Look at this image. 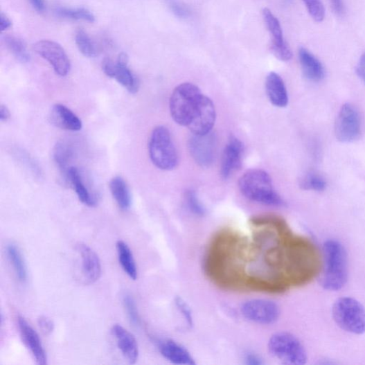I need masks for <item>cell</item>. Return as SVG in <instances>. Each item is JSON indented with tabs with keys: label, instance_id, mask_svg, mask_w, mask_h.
Listing matches in <instances>:
<instances>
[{
	"label": "cell",
	"instance_id": "obj_16",
	"mask_svg": "<svg viewBox=\"0 0 365 365\" xmlns=\"http://www.w3.org/2000/svg\"><path fill=\"white\" fill-rule=\"evenodd\" d=\"M112 334L121 354L131 364H135L139 358V351L137 340L134 335L121 325H114Z\"/></svg>",
	"mask_w": 365,
	"mask_h": 365
},
{
	"label": "cell",
	"instance_id": "obj_30",
	"mask_svg": "<svg viewBox=\"0 0 365 365\" xmlns=\"http://www.w3.org/2000/svg\"><path fill=\"white\" fill-rule=\"evenodd\" d=\"M326 186L324 178L313 172L307 174L300 180V186L303 190L323 191L326 188Z\"/></svg>",
	"mask_w": 365,
	"mask_h": 365
},
{
	"label": "cell",
	"instance_id": "obj_33",
	"mask_svg": "<svg viewBox=\"0 0 365 365\" xmlns=\"http://www.w3.org/2000/svg\"><path fill=\"white\" fill-rule=\"evenodd\" d=\"M123 304L131 323L139 327L141 325V319L134 298L130 294H126L123 298Z\"/></svg>",
	"mask_w": 365,
	"mask_h": 365
},
{
	"label": "cell",
	"instance_id": "obj_21",
	"mask_svg": "<svg viewBox=\"0 0 365 365\" xmlns=\"http://www.w3.org/2000/svg\"><path fill=\"white\" fill-rule=\"evenodd\" d=\"M299 55L303 75L307 80L319 82L325 78V68L319 59L304 47L300 48Z\"/></svg>",
	"mask_w": 365,
	"mask_h": 365
},
{
	"label": "cell",
	"instance_id": "obj_25",
	"mask_svg": "<svg viewBox=\"0 0 365 365\" xmlns=\"http://www.w3.org/2000/svg\"><path fill=\"white\" fill-rule=\"evenodd\" d=\"M116 246L121 267L132 280L136 281L138 278V270L131 249L127 243L123 240L117 241Z\"/></svg>",
	"mask_w": 365,
	"mask_h": 365
},
{
	"label": "cell",
	"instance_id": "obj_17",
	"mask_svg": "<svg viewBox=\"0 0 365 365\" xmlns=\"http://www.w3.org/2000/svg\"><path fill=\"white\" fill-rule=\"evenodd\" d=\"M129 57L127 53L119 54L116 62H115L112 73V79L124 87L130 93L136 94L140 88L139 78L134 74L128 67Z\"/></svg>",
	"mask_w": 365,
	"mask_h": 365
},
{
	"label": "cell",
	"instance_id": "obj_13",
	"mask_svg": "<svg viewBox=\"0 0 365 365\" xmlns=\"http://www.w3.org/2000/svg\"><path fill=\"white\" fill-rule=\"evenodd\" d=\"M17 323L22 341L30 350L37 364L46 365L47 355L38 333L21 315L17 316Z\"/></svg>",
	"mask_w": 365,
	"mask_h": 365
},
{
	"label": "cell",
	"instance_id": "obj_37",
	"mask_svg": "<svg viewBox=\"0 0 365 365\" xmlns=\"http://www.w3.org/2000/svg\"><path fill=\"white\" fill-rule=\"evenodd\" d=\"M245 363L248 365H262L263 359L257 354L249 352L244 356Z\"/></svg>",
	"mask_w": 365,
	"mask_h": 365
},
{
	"label": "cell",
	"instance_id": "obj_19",
	"mask_svg": "<svg viewBox=\"0 0 365 365\" xmlns=\"http://www.w3.org/2000/svg\"><path fill=\"white\" fill-rule=\"evenodd\" d=\"M50 118L52 124L62 130L79 132L82 129L81 119L63 105L57 104L54 105Z\"/></svg>",
	"mask_w": 365,
	"mask_h": 365
},
{
	"label": "cell",
	"instance_id": "obj_23",
	"mask_svg": "<svg viewBox=\"0 0 365 365\" xmlns=\"http://www.w3.org/2000/svg\"><path fill=\"white\" fill-rule=\"evenodd\" d=\"M109 188L116 204L121 211H128L132 206L130 189L123 178L116 177L109 183Z\"/></svg>",
	"mask_w": 365,
	"mask_h": 365
},
{
	"label": "cell",
	"instance_id": "obj_39",
	"mask_svg": "<svg viewBox=\"0 0 365 365\" xmlns=\"http://www.w3.org/2000/svg\"><path fill=\"white\" fill-rule=\"evenodd\" d=\"M12 26L10 19L3 13L0 15V32L3 33L10 29Z\"/></svg>",
	"mask_w": 365,
	"mask_h": 365
},
{
	"label": "cell",
	"instance_id": "obj_32",
	"mask_svg": "<svg viewBox=\"0 0 365 365\" xmlns=\"http://www.w3.org/2000/svg\"><path fill=\"white\" fill-rule=\"evenodd\" d=\"M310 15L315 21L321 22L326 17V10L322 0H303Z\"/></svg>",
	"mask_w": 365,
	"mask_h": 365
},
{
	"label": "cell",
	"instance_id": "obj_4",
	"mask_svg": "<svg viewBox=\"0 0 365 365\" xmlns=\"http://www.w3.org/2000/svg\"><path fill=\"white\" fill-rule=\"evenodd\" d=\"M149 154L153 164L163 171H172L179 163V155L171 133L163 127H157L149 142Z\"/></svg>",
	"mask_w": 365,
	"mask_h": 365
},
{
	"label": "cell",
	"instance_id": "obj_22",
	"mask_svg": "<svg viewBox=\"0 0 365 365\" xmlns=\"http://www.w3.org/2000/svg\"><path fill=\"white\" fill-rule=\"evenodd\" d=\"M67 181L74 188L79 200L88 207H94L97 204L96 198L91 193L85 185L80 170L71 166L67 173Z\"/></svg>",
	"mask_w": 365,
	"mask_h": 365
},
{
	"label": "cell",
	"instance_id": "obj_2",
	"mask_svg": "<svg viewBox=\"0 0 365 365\" xmlns=\"http://www.w3.org/2000/svg\"><path fill=\"white\" fill-rule=\"evenodd\" d=\"M325 269L321 285L327 290L337 291L347 283L348 277V255L339 241L328 240L324 244Z\"/></svg>",
	"mask_w": 365,
	"mask_h": 365
},
{
	"label": "cell",
	"instance_id": "obj_5",
	"mask_svg": "<svg viewBox=\"0 0 365 365\" xmlns=\"http://www.w3.org/2000/svg\"><path fill=\"white\" fill-rule=\"evenodd\" d=\"M269 353L282 364L303 365L307 363L306 350L294 335L278 332L272 335L267 343Z\"/></svg>",
	"mask_w": 365,
	"mask_h": 365
},
{
	"label": "cell",
	"instance_id": "obj_14",
	"mask_svg": "<svg viewBox=\"0 0 365 365\" xmlns=\"http://www.w3.org/2000/svg\"><path fill=\"white\" fill-rule=\"evenodd\" d=\"M244 147L241 141L231 136L224 149L221 165V175L224 179H228L242 166Z\"/></svg>",
	"mask_w": 365,
	"mask_h": 365
},
{
	"label": "cell",
	"instance_id": "obj_18",
	"mask_svg": "<svg viewBox=\"0 0 365 365\" xmlns=\"http://www.w3.org/2000/svg\"><path fill=\"white\" fill-rule=\"evenodd\" d=\"M78 251L82 260V271L85 281L92 284L98 281L102 275V264L100 257L89 247L78 246Z\"/></svg>",
	"mask_w": 365,
	"mask_h": 365
},
{
	"label": "cell",
	"instance_id": "obj_20",
	"mask_svg": "<svg viewBox=\"0 0 365 365\" xmlns=\"http://www.w3.org/2000/svg\"><path fill=\"white\" fill-rule=\"evenodd\" d=\"M265 91L271 103L275 107H285L289 102L286 86L281 77L276 72H271L265 81Z\"/></svg>",
	"mask_w": 365,
	"mask_h": 365
},
{
	"label": "cell",
	"instance_id": "obj_36",
	"mask_svg": "<svg viewBox=\"0 0 365 365\" xmlns=\"http://www.w3.org/2000/svg\"><path fill=\"white\" fill-rule=\"evenodd\" d=\"M38 326L41 329L42 332L45 335L51 334L55 328L54 323L50 319L45 317V316H41L38 319Z\"/></svg>",
	"mask_w": 365,
	"mask_h": 365
},
{
	"label": "cell",
	"instance_id": "obj_10",
	"mask_svg": "<svg viewBox=\"0 0 365 365\" xmlns=\"http://www.w3.org/2000/svg\"><path fill=\"white\" fill-rule=\"evenodd\" d=\"M188 150L195 162L202 168H208L216 156L217 138L212 132L202 135L193 134L188 141Z\"/></svg>",
	"mask_w": 365,
	"mask_h": 365
},
{
	"label": "cell",
	"instance_id": "obj_27",
	"mask_svg": "<svg viewBox=\"0 0 365 365\" xmlns=\"http://www.w3.org/2000/svg\"><path fill=\"white\" fill-rule=\"evenodd\" d=\"M6 46L15 58L21 63H28L31 57L28 50L27 44L22 39L8 35L4 38Z\"/></svg>",
	"mask_w": 365,
	"mask_h": 365
},
{
	"label": "cell",
	"instance_id": "obj_41",
	"mask_svg": "<svg viewBox=\"0 0 365 365\" xmlns=\"http://www.w3.org/2000/svg\"><path fill=\"white\" fill-rule=\"evenodd\" d=\"M33 8L39 13H43L46 10L44 0H29Z\"/></svg>",
	"mask_w": 365,
	"mask_h": 365
},
{
	"label": "cell",
	"instance_id": "obj_3",
	"mask_svg": "<svg viewBox=\"0 0 365 365\" xmlns=\"http://www.w3.org/2000/svg\"><path fill=\"white\" fill-rule=\"evenodd\" d=\"M204 94L192 83H183L177 87L170 98L169 109L177 124L188 127L197 113Z\"/></svg>",
	"mask_w": 365,
	"mask_h": 365
},
{
	"label": "cell",
	"instance_id": "obj_43",
	"mask_svg": "<svg viewBox=\"0 0 365 365\" xmlns=\"http://www.w3.org/2000/svg\"><path fill=\"white\" fill-rule=\"evenodd\" d=\"M286 1H290V0H286Z\"/></svg>",
	"mask_w": 365,
	"mask_h": 365
},
{
	"label": "cell",
	"instance_id": "obj_28",
	"mask_svg": "<svg viewBox=\"0 0 365 365\" xmlns=\"http://www.w3.org/2000/svg\"><path fill=\"white\" fill-rule=\"evenodd\" d=\"M55 12L60 18L94 22L95 17L89 10L83 8H69L60 7L55 9Z\"/></svg>",
	"mask_w": 365,
	"mask_h": 365
},
{
	"label": "cell",
	"instance_id": "obj_40",
	"mask_svg": "<svg viewBox=\"0 0 365 365\" xmlns=\"http://www.w3.org/2000/svg\"><path fill=\"white\" fill-rule=\"evenodd\" d=\"M335 12L338 15H342L344 12V4L343 0H330Z\"/></svg>",
	"mask_w": 365,
	"mask_h": 365
},
{
	"label": "cell",
	"instance_id": "obj_35",
	"mask_svg": "<svg viewBox=\"0 0 365 365\" xmlns=\"http://www.w3.org/2000/svg\"><path fill=\"white\" fill-rule=\"evenodd\" d=\"M169 7L172 12L179 18L185 19L190 16V12L188 8L178 2H170Z\"/></svg>",
	"mask_w": 365,
	"mask_h": 365
},
{
	"label": "cell",
	"instance_id": "obj_34",
	"mask_svg": "<svg viewBox=\"0 0 365 365\" xmlns=\"http://www.w3.org/2000/svg\"><path fill=\"white\" fill-rule=\"evenodd\" d=\"M175 305L188 326L192 328L194 324L193 316L188 304L182 298L177 297L175 299Z\"/></svg>",
	"mask_w": 365,
	"mask_h": 365
},
{
	"label": "cell",
	"instance_id": "obj_11",
	"mask_svg": "<svg viewBox=\"0 0 365 365\" xmlns=\"http://www.w3.org/2000/svg\"><path fill=\"white\" fill-rule=\"evenodd\" d=\"M262 17L267 30L272 36L271 43L272 53L281 61H290L293 57V53L283 37L279 20L269 8L263 9Z\"/></svg>",
	"mask_w": 365,
	"mask_h": 365
},
{
	"label": "cell",
	"instance_id": "obj_8",
	"mask_svg": "<svg viewBox=\"0 0 365 365\" xmlns=\"http://www.w3.org/2000/svg\"><path fill=\"white\" fill-rule=\"evenodd\" d=\"M335 134L337 139L343 143H351L361 134V121L359 113L350 104L344 105L337 115Z\"/></svg>",
	"mask_w": 365,
	"mask_h": 365
},
{
	"label": "cell",
	"instance_id": "obj_9",
	"mask_svg": "<svg viewBox=\"0 0 365 365\" xmlns=\"http://www.w3.org/2000/svg\"><path fill=\"white\" fill-rule=\"evenodd\" d=\"M34 51L50 63L57 75L65 77L69 74L71 63L60 44L51 40H40L34 45Z\"/></svg>",
	"mask_w": 365,
	"mask_h": 365
},
{
	"label": "cell",
	"instance_id": "obj_29",
	"mask_svg": "<svg viewBox=\"0 0 365 365\" xmlns=\"http://www.w3.org/2000/svg\"><path fill=\"white\" fill-rule=\"evenodd\" d=\"M75 42L80 52L86 57L94 58L98 55V51L89 35L79 29L75 34Z\"/></svg>",
	"mask_w": 365,
	"mask_h": 365
},
{
	"label": "cell",
	"instance_id": "obj_31",
	"mask_svg": "<svg viewBox=\"0 0 365 365\" xmlns=\"http://www.w3.org/2000/svg\"><path fill=\"white\" fill-rule=\"evenodd\" d=\"M185 200L187 208L190 213L199 217L205 215L206 208L199 200L196 192L193 190H187L185 195Z\"/></svg>",
	"mask_w": 365,
	"mask_h": 365
},
{
	"label": "cell",
	"instance_id": "obj_15",
	"mask_svg": "<svg viewBox=\"0 0 365 365\" xmlns=\"http://www.w3.org/2000/svg\"><path fill=\"white\" fill-rule=\"evenodd\" d=\"M156 344L160 354L169 362L177 365H195L197 364L190 352L173 339H158Z\"/></svg>",
	"mask_w": 365,
	"mask_h": 365
},
{
	"label": "cell",
	"instance_id": "obj_42",
	"mask_svg": "<svg viewBox=\"0 0 365 365\" xmlns=\"http://www.w3.org/2000/svg\"><path fill=\"white\" fill-rule=\"evenodd\" d=\"M10 117V112L8 108L5 105L0 107V121L4 123V121H7Z\"/></svg>",
	"mask_w": 365,
	"mask_h": 365
},
{
	"label": "cell",
	"instance_id": "obj_7",
	"mask_svg": "<svg viewBox=\"0 0 365 365\" xmlns=\"http://www.w3.org/2000/svg\"><path fill=\"white\" fill-rule=\"evenodd\" d=\"M243 318L261 326L275 324L281 316L279 305L267 299H251L243 303L240 308Z\"/></svg>",
	"mask_w": 365,
	"mask_h": 365
},
{
	"label": "cell",
	"instance_id": "obj_1",
	"mask_svg": "<svg viewBox=\"0 0 365 365\" xmlns=\"http://www.w3.org/2000/svg\"><path fill=\"white\" fill-rule=\"evenodd\" d=\"M242 196L248 200L266 206L284 207L285 202L275 190L269 173L262 169H251L238 181Z\"/></svg>",
	"mask_w": 365,
	"mask_h": 365
},
{
	"label": "cell",
	"instance_id": "obj_26",
	"mask_svg": "<svg viewBox=\"0 0 365 365\" xmlns=\"http://www.w3.org/2000/svg\"><path fill=\"white\" fill-rule=\"evenodd\" d=\"M6 252L17 278L21 283H26L28 281L27 266L20 250L13 243H10L7 247Z\"/></svg>",
	"mask_w": 365,
	"mask_h": 365
},
{
	"label": "cell",
	"instance_id": "obj_24",
	"mask_svg": "<svg viewBox=\"0 0 365 365\" xmlns=\"http://www.w3.org/2000/svg\"><path fill=\"white\" fill-rule=\"evenodd\" d=\"M75 150L69 141H60L55 145L53 159L61 173L67 180V173L70 167L69 163L74 159Z\"/></svg>",
	"mask_w": 365,
	"mask_h": 365
},
{
	"label": "cell",
	"instance_id": "obj_12",
	"mask_svg": "<svg viewBox=\"0 0 365 365\" xmlns=\"http://www.w3.org/2000/svg\"><path fill=\"white\" fill-rule=\"evenodd\" d=\"M215 119V105L209 97L204 95L197 113L187 127L192 134H206L212 132Z\"/></svg>",
	"mask_w": 365,
	"mask_h": 365
},
{
	"label": "cell",
	"instance_id": "obj_6",
	"mask_svg": "<svg viewBox=\"0 0 365 365\" xmlns=\"http://www.w3.org/2000/svg\"><path fill=\"white\" fill-rule=\"evenodd\" d=\"M332 312L340 328L355 335L365 332V308L358 301L350 297L339 299L334 303Z\"/></svg>",
	"mask_w": 365,
	"mask_h": 365
},
{
	"label": "cell",
	"instance_id": "obj_38",
	"mask_svg": "<svg viewBox=\"0 0 365 365\" xmlns=\"http://www.w3.org/2000/svg\"><path fill=\"white\" fill-rule=\"evenodd\" d=\"M356 72L358 77L365 83V53H364L357 65Z\"/></svg>",
	"mask_w": 365,
	"mask_h": 365
}]
</instances>
